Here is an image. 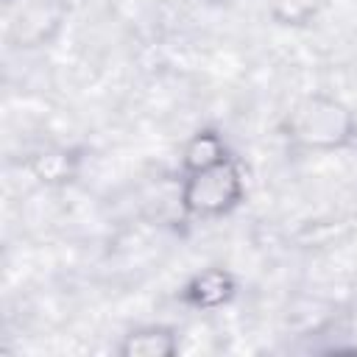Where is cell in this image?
Wrapping results in <instances>:
<instances>
[{
    "label": "cell",
    "mask_w": 357,
    "mask_h": 357,
    "mask_svg": "<svg viewBox=\"0 0 357 357\" xmlns=\"http://www.w3.org/2000/svg\"><path fill=\"white\" fill-rule=\"evenodd\" d=\"M282 134L293 148L301 151H343L357 139V114L340 98L312 92L293 103L282 123Z\"/></svg>",
    "instance_id": "6da1fadb"
},
{
    "label": "cell",
    "mask_w": 357,
    "mask_h": 357,
    "mask_svg": "<svg viewBox=\"0 0 357 357\" xmlns=\"http://www.w3.org/2000/svg\"><path fill=\"white\" fill-rule=\"evenodd\" d=\"M181 176L184 178H181L178 201L190 218H201V220L223 218L234 212L245 198V178L234 156H226L218 165Z\"/></svg>",
    "instance_id": "7a4b0ae2"
},
{
    "label": "cell",
    "mask_w": 357,
    "mask_h": 357,
    "mask_svg": "<svg viewBox=\"0 0 357 357\" xmlns=\"http://www.w3.org/2000/svg\"><path fill=\"white\" fill-rule=\"evenodd\" d=\"M67 14L64 0H25L8 25V42L14 47H39L53 39Z\"/></svg>",
    "instance_id": "3957f363"
},
{
    "label": "cell",
    "mask_w": 357,
    "mask_h": 357,
    "mask_svg": "<svg viewBox=\"0 0 357 357\" xmlns=\"http://www.w3.org/2000/svg\"><path fill=\"white\" fill-rule=\"evenodd\" d=\"M234 293H237V282L229 271L206 268L184 284L181 301L192 310H218V307H226L234 298Z\"/></svg>",
    "instance_id": "277c9868"
},
{
    "label": "cell",
    "mask_w": 357,
    "mask_h": 357,
    "mask_svg": "<svg viewBox=\"0 0 357 357\" xmlns=\"http://www.w3.org/2000/svg\"><path fill=\"white\" fill-rule=\"evenodd\" d=\"M178 351V335L173 326L148 324L137 326L117 343L120 357H173Z\"/></svg>",
    "instance_id": "5b68a950"
},
{
    "label": "cell",
    "mask_w": 357,
    "mask_h": 357,
    "mask_svg": "<svg viewBox=\"0 0 357 357\" xmlns=\"http://www.w3.org/2000/svg\"><path fill=\"white\" fill-rule=\"evenodd\" d=\"M226 156H231V153H229L223 137L215 128H201V131H195L184 142V151H181V173L204 170L209 165L223 162Z\"/></svg>",
    "instance_id": "8992f818"
},
{
    "label": "cell",
    "mask_w": 357,
    "mask_h": 357,
    "mask_svg": "<svg viewBox=\"0 0 357 357\" xmlns=\"http://www.w3.org/2000/svg\"><path fill=\"white\" fill-rule=\"evenodd\" d=\"M28 167L36 181H42L47 187H61L75 178L78 156H75V151H67V148H47V151H39L36 156H31Z\"/></svg>",
    "instance_id": "52a82bcc"
},
{
    "label": "cell",
    "mask_w": 357,
    "mask_h": 357,
    "mask_svg": "<svg viewBox=\"0 0 357 357\" xmlns=\"http://www.w3.org/2000/svg\"><path fill=\"white\" fill-rule=\"evenodd\" d=\"M326 0H271V20L284 28H304L318 20Z\"/></svg>",
    "instance_id": "ba28073f"
}]
</instances>
